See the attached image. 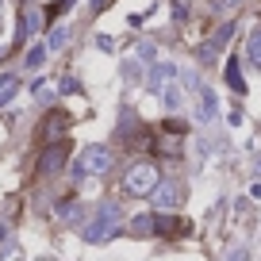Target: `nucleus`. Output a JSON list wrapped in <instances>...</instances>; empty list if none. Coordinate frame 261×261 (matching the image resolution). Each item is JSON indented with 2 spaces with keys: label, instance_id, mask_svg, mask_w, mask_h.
Listing matches in <instances>:
<instances>
[{
  "label": "nucleus",
  "instance_id": "423d86ee",
  "mask_svg": "<svg viewBox=\"0 0 261 261\" xmlns=\"http://www.w3.org/2000/svg\"><path fill=\"white\" fill-rule=\"evenodd\" d=\"M65 123H69V115H65V112H50L46 119H42V127H39V142H46V139H54V135H62Z\"/></svg>",
  "mask_w": 261,
  "mask_h": 261
},
{
  "label": "nucleus",
  "instance_id": "9d476101",
  "mask_svg": "<svg viewBox=\"0 0 261 261\" xmlns=\"http://www.w3.org/2000/svg\"><path fill=\"white\" fill-rule=\"evenodd\" d=\"M130 230H135V234H154V215H135Z\"/></svg>",
  "mask_w": 261,
  "mask_h": 261
},
{
  "label": "nucleus",
  "instance_id": "f257e3e1",
  "mask_svg": "<svg viewBox=\"0 0 261 261\" xmlns=\"http://www.w3.org/2000/svg\"><path fill=\"white\" fill-rule=\"evenodd\" d=\"M158 180H162V173H158L154 162H139V165H130L127 177H123V188H127L130 196H150L158 188Z\"/></svg>",
  "mask_w": 261,
  "mask_h": 261
},
{
  "label": "nucleus",
  "instance_id": "9b49d317",
  "mask_svg": "<svg viewBox=\"0 0 261 261\" xmlns=\"http://www.w3.org/2000/svg\"><path fill=\"white\" fill-rule=\"evenodd\" d=\"M246 54H250V62H253V65H261V31H253V35H250V46H246Z\"/></svg>",
  "mask_w": 261,
  "mask_h": 261
},
{
  "label": "nucleus",
  "instance_id": "4468645a",
  "mask_svg": "<svg viewBox=\"0 0 261 261\" xmlns=\"http://www.w3.org/2000/svg\"><path fill=\"white\" fill-rule=\"evenodd\" d=\"M169 73H173L169 65H158V69H154V77H150V85H154V89H158V85H162V81H165V77H169Z\"/></svg>",
  "mask_w": 261,
  "mask_h": 261
},
{
  "label": "nucleus",
  "instance_id": "6e6552de",
  "mask_svg": "<svg viewBox=\"0 0 261 261\" xmlns=\"http://www.w3.org/2000/svg\"><path fill=\"white\" fill-rule=\"evenodd\" d=\"M227 85H230L234 92H246V85H242V73H238V62H234V58L227 62Z\"/></svg>",
  "mask_w": 261,
  "mask_h": 261
},
{
  "label": "nucleus",
  "instance_id": "f03ea898",
  "mask_svg": "<svg viewBox=\"0 0 261 261\" xmlns=\"http://www.w3.org/2000/svg\"><path fill=\"white\" fill-rule=\"evenodd\" d=\"M108 165H112V150L108 146H89V150H81V158H77V177L108 173Z\"/></svg>",
  "mask_w": 261,
  "mask_h": 261
},
{
  "label": "nucleus",
  "instance_id": "20e7f679",
  "mask_svg": "<svg viewBox=\"0 0 261 261\" xmlns=\"http://www.w3.org/2000/svg\"><path fill=\"white\" fill-rule=\"evenodd\" d=\"M188 230L192 227L180 215H154V234H162V238H185Z\"/></svg>",
  "mask_w": 261,
  "mask_h": 261
},
{
  "label": "nucleus",
  "instance_id": "2eb2a0df",
  "mask_svg": "<svg viewBox=\"0 0 261 261\" xmlns=\"http://www.w3.org/2000/svg\"><path fill=\"white\" fill-rule=\"evenodd\" d=\"M92 8H96V12H104V8H108V0H92Z\"/></svg>",
  "mask_w": 261,
  "mask_h": 261
},
{
  "label": "nucleus",
  "instance_id": "0eeeda50",
  "mask_svg": "<svg viewBox=\"0 0 261 261\" xmlns=\"http://www.w3.org/2000/svg\"><path fill=\"white\" fill-rule=\"evenodd\" d=\"M154 192H158V204H162V207H173V204L180 200V192H177V188H173V185H162V180H158V188H154Z\"/></svg>",
  "mask_w": 261,
  "mask_h": 261
},
{
  "label": "nucleus",
  "instance_id": "f8f14e48",
  "mask_svg": "<svg viewBox=\"0 0 261 261\" xmlns=\"http://www.w3.org/2000/svg\"><path fill=\"white\" fill-rule=\"evenodd\" d=\"M212 115H215V96L204 92V96H200V119H212Z\"/></svg>",
  "mask_w": 261,
  "mask_h": 261
},
{
  "label": "nucleus",
  "instance_id": "7ed1b4c3",
  "mask_svg": "<svg viewBox=\"0 0 261 261\" xmlns=\"http://www.w3.org/2000/svg\"><path fill=\"white\" fill-rule=\"evenodd\" d=\"M115 219H119L115 207H100V215L85 227V238H89V242H104V238H112L115 234Z\"/></svg>",
  "mask_w": 261,
  "mask_h": 261
},
{
  "label": "nucleus",
  "instance_id": "1a4fd4ad",
  "mask_svg": "<svg viewBox=\"0 0 261 261\" xmlns=\"http://www.w3.org/2000/svg\"><path fill=\"white\" fill-rule=\"evenodd\" d=\"M16 73H4V77H0V104H8V100H12V92H16Z\"/></svg>",
  "mask_w": 261,
  "mask_h": 261
},
{
  "label": "nucleus",
  "instance_id": "ddd939ff",
  "mask_svg": "<svg viewBox=\"0 0 261 261\" xmlns=\"http://www.w3.org/2000/svg\"><path fill=\"white\" fill-rule=\"evenodd\" d=\"M42 58H46V46H35L31 54H27V65H31V69H39V65H42Z\"/></svg>",
  "mask_w": 261,
  "mask_h": 261
},
{
  "label": "nucleus",
  "instance_id": "39448f33",
  "mask_svg": "<svg viewBox=\"0 0 261 261\" xmlns=\"http://www.w3.org/2000/svg\"><path fill=\"white\" fill-rule=\"evenodd\" d=\"M65 158H69V142H54V146L46 150V154H42V162H39V173H58L65 165Z\"/></svg>",
  "mask_w": 261,
  "mask_h": 261
}]
</instances>
